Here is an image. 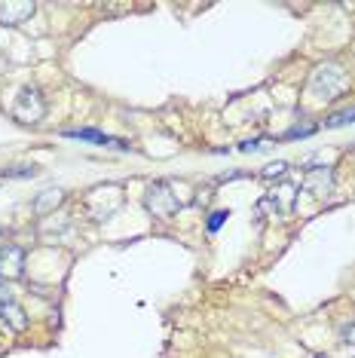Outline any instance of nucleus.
<instances>
[{
  "label": "nucleus",
  "instance_id": "obj_1",
  "mask_svg": "<svg viewBox=\"0 0 355 358\" xmlns=\"http://www.w3.org/2000/svg\"><path fill=\"white\" fill-rule=\"evenodd\" d=\"M346 86H349V74H346L343 64H337V62L319 64L310 77V95H316L321 101H331V99H337V95H343Z\"/></svg>",
  "mask_w": 355,
  "mask_h": 358
},
{
  "label": "nucleus",
  "instance_id": "obj_2",
  "mask_svg": "<svg viewBox=\"0 0 355 358\" xmlns=\"http://www.w3.org/2000/svg\"><path fill=\"white\" fill-rule=\"evenodd\" d=\"M119 206H123V193H119L117 184L95 187V190L86 196V211L95 217V221H108Z\"/></svg>",
  "mask_w": 355,
  "mask_h": 358
},
{
  "label": "nucleus",
  "instance_id": "obj_3",
  "mask_svg": "<svg viewBox=\"0 0 355 358\" xmlns=\"http://www.w3.org/2000/svg\"><path fill=\"white\" fill-rule=\"evenodd\" d=\"M144 206L153 217H159V221H166V217H172L178 208H181V199L172 193V187L166 181H157L147 187V193H144Z\"/></svg>",
  "mask_w": 355,
  "mask_h": 358
},
{
  "label": "nucleus",
  "instance_id": "obj_4",
  "mask_svg": "<svg viewBox=\"0 0 355 358\" xmlns=\"http://www.w3.org/2000/svg\"><path fill=\"white\" fill-rule=\"evenodd\" d=\"M43 113H46V101H43V95L37 92V89H31L25 86L19 95H15V104H13V117L19 120V123H40L43 120Z\"/></svg>",
  "mask_w": 355,
  "mask_h": 358
},
{
  "label": "nucleus",
  "instance_id": "obj_5",
  "mask_svg": "<svg viewBox=\"0 0 355 358\" xmlns=\"http://www.w3.org/2000/svg\"><path fill=\"white\" fill-rule=\"evenodd\" d=\"M37 6L31 0H0V25L3 28H15L22 22H28L34 15Z\"/></svg>",
  "mask_w": 355,
  "mask_h": 358
},
{
  "label": "nucleus",
  "instance_id": "obj_6",
  "mask_svg": "<svg viewBox=\"0 0 355 358\" xmlns=\"http://www.w3.org/2000/svg\"><path fill=\"white\" fill-rule=\"evenodd\" d=\"M25 275V251L19 245H3L0 251V279H22Z\"/></svg>",
  "mask_w": 355,
  "mask_h": 358
},
{
  "label": "nucleus",
  "instance_id": "obj_7",
  "mask_svg": "<svg viewBox=\"0 0 355 358\" xmlns=\"http://www.w3.org/2000/svg\"><path fill=\"white\" fill-rule=\"evenodd\" d=\"M294 196H297V187L294 184H282L270 193V199L261 202V208H273L276 215H288L294 208Z\"/></svg>",
  "mask_w": 355,
  "mask_h": 358
},
{
  "label": "nucleus",
  "instance_id": "obj_8",
  "mask_svg": "<svg viewBox=\"0 0 355 358\" xmlns=\"http://www.w3.org/2000/svg\"><path fill=\"white\" fill-rule=\"evenodd\" d=\"M64 138H77V141H92L99 144V148H117V150H129V144L123 138H110L104 132H95V129H68Z\"/></svg>",
  "mask_w": 355,
  "mask_h": 358
},
{
  "label": "nucleus",
  "instance_id": "obj_9",
  "mask_svg": "<svg viewBox=\"0 0 355 358\" xmlns=\"http://www.w3.org/2000/svg\"><path fill=\"white\" fill-rule=\"evenodd\" d=\"M0 319H3V324H10L13 331H25L28 328L25 309L15 303V300H6V303H0Z\"/></svg>",
  "mask_w": 355,
  "mask_h": 358
},
{
  "label": "nucleus",
  "instance_id": "obj_10",
  "mask_svg": "<svg viewBox=\"0 0 355 358\" xmlns=\"http://www.w3.org/2000/svg\"><path fill=\"white\" fill-rule=\"evenodd\" d=\"M64 202V190H43L40 196L34 199V215H40V217H46V215H55V208H59Z\"/></svg>",
  "mask_w": 355,
  "mask_h": 358
},
{
  "label": "nucleus",
  "instance_id": "obj_11",
  "mask_svg": "<svg viewBox=\"0 0 355 358\" xmlns=\"http://www.w3.org/2000/svg\"><path fill=\"white\" fill-rule=\"evenodd\" d=\"M303 187L310 193H316V196H328V190H331V172H328V169H312V172L303 175Z\"/></svg>",
  "mask_w": 355,
  "mask_h": 358
},
{
  "label": "nucleus",
  "instance_id": "obj_12",
  "mask_svg": "<svg viewBox=\"0 0 355 358\" xmlns=\"http://www.w3.org/2000/svg\"><path fill=\"white\" fill-rule=\"evenodd\" d=\"M349 123H355V104L352 108H343V110L331 113V117L325 120V129H340V126H349Z\"/></svg>",
  "mask_w": 355,
  "mask_h": 358
},
{
  "label": "nucleus",
  "instance_id": "obj_13",
  "mask_svg": "<svg viewBox=\"0 0 355 358\" xmlns=\"http://www.w3.org/2000/svg\"><path fill=\"white\" fill-rule=\"evenodd\" d=\"M37 175V166H10V169H0V178H34Z\"/></svg>",
  "mask_w": 355,
  "mask_h": 358
},
{
  "label": "nucleus",
  "instance_id": "obj_14",
  "mask_svg": "<svg viewBox=\"0 0 355 358\" xmlns=\"http://www.w3.org/2000/svg\"><path fill=\"white\" fill-rule=\"evenodd\" d=\"M312 132H316V126H312V123H297V126L288 129L282 138H288V141H291V138H310Z\"/></svg>",
  "mask_w": 355,
  "mask_h": 358
},
{
  "label": "nucleus",
  "instance_id": "obj_15",
  "mask_svg": "<svg viewBox=\"0 0 355 358\" xmlns=\"http://www.w3.org/2000/svg\"><path fill=\"white\" fill-rule=\"evenodd\" d=\"M288 172V162H270V166H263V172H261V178H266V181H273V178H282Z\"/></svg>",
  "mask_w": 355,
  "mask_h": 358
},
{
  "label": "nucleus",
  "instance_id": "obj_16",
  "mask_svg": "<svg viewBox=\"0 0 355 358\" xmlns=\"http://www.w3.org/2000/svg\"><path fill=\"white\" fill-rule=\"evenodd\" d=\"M227 217H230V211H215V215L208 217V230H212V233H215V230H221V224L227 221Z\"/></svg>",
  "mask_w": 355,
  "mask_h": 358
},
{
  "label": "nucleus",
  "instance_id": "obj_17",
  "mask_svg": "<svg viewBox=\"0 0 355 358\" xmlns=\"http://www.w3.org/2000/svg\"><path fill=\"white\" fill-rule=\"evenodd\" d=\"M343 337H346V343H352V346H355V322L349 324V328H346V334H343Z\"/></svg>",
  "mask_w": 355,
  "mask_h": 358
},
{
  "label": "nucleus",
  "instance_id": "obj_18",
  "mask_svg": "<svg viewBox=\"0 0 355 358\" xmlns=\"http://www.w3.org/2000/svg\"><path fill=\"white\" fill-rule=\"evenodd\" d=\"M3 245H6V242H3V230H0V251H3Z\"/></svg>",
  "mask_w": 355,
  "mask_h": 358
},
{
  "label": "nucleus",
  "instance_id": "obj_19",
  "mask_svg": "<svg viewBox=\"0 0 355 358\" xmlns=\"http://www.w3.org/2000/svg\"><path fill=\"white\" fill-rule=\"evenodd\" d=\"M0 285H3V279H0Z\"/></svg>",
  "mask_w": 355,
  "mask_h": 358
}]
</instances>
